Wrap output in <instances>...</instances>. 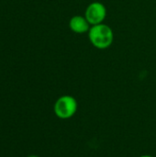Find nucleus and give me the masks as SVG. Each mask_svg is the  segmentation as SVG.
<instances>
[{
  "mask_svg": "<svg viewBox=\"0 0 156 157\" xmlns=\"http://www.w3.org/2000/svg\"><path fill=\"white\" fill-rule=\"evenodd\" d=\"M88 33V40L91 44L99 50L109 48L114 40V33L112 29L104 23L91 26Z\"/></svg>",
  "mask_w": 156,
  "mask_h": 157,
  "instance_id": "nucleus-1",
  "label": "nucleus"
},
{
  "mask_svg": "<svg viewBox=\"0 0 156 157\" xmlns=\"http://www.w3.org/2000/svg\"><path fill=\"white\" fill-rule=\"evenodd\" d=\"M78 109V103L75 98L70 95L60 97L54 103L53 111L57 118L61 120H68L73 118Z\"/></svg>",
  "mask_w": 156,
  "mask_h": 157,
  "instance_id": "nucleus-2",
  "label": "nucleus"
},
{
  "mask_svg": "<svg viewBox=\"0 0 156 157\" xmlns=\"http://www.w3.org/2000/svg\"><path fill=\"white\" fill-rule=\"evenodd\" d=\"M107 17V8L104 4L100 2H92L89 4L85 11V17L90 26L104 23Z\"/></svg>",
  "mask_w": 156,
  "mask_h": 157,
  "instance_id": "nucleus-3",
  "label": "nucleus"
},
{
  "mask_svg": "<svg viewBox=\"0 0 156 157\" xmlns=\"http://www.w3.org/2000/svg\"><path fill=\"white\" fill-rule=\"evenodd\" d=\"M90 24L85 17V16L75 15L71 17L69 21V28L70 29L76 33V34H83L86 32H88L90 29Z\"/></svg>",
  "mask_w": 156,
  "mask_h": 157,
  "instance_id": "nucleus-4",
  "label": "nucleus"
},
{
  "mask_svg": "<svg viewBox=\"0 0 156 157\" xmlns=\"http://www.w3.org/2000/svg\"><path fill=\"white\" fill-rule=\"evenodd\" d=\"M139 157H154V156L150 155H141V156H139Z\"/></svg>",
  "mask_w": 156,
  "mask_h": 157,
  "instance_id": "nucleus-5",
  "label": "nucleus"
},
{
  "mask_svg": "<svg viewBox=\"0 0 156 157\" xmlns=\"http://www.w3.org/2000/svg\"><path fill=\"white\" fill-rule=\"evenodd\" d=\"M28 157H40V156H38V155H29Z\"/></svg>",
  "mask_w": 156,
  "mask_h": 157,
  "instance_id": "nucleus-6",
  "label": "nucleus"
}]
</instances>
